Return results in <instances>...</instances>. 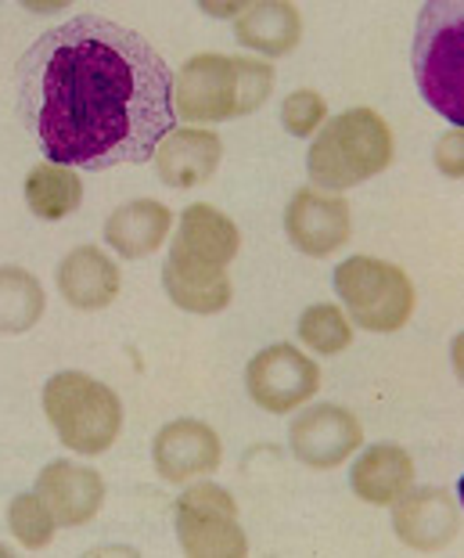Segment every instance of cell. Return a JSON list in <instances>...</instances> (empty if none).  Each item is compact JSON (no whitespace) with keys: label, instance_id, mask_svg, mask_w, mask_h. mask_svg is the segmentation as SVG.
I'll return each mask as SVG.
<instances>
[{"label":"cell","instance_id":"ffe728a7","mask_svg":"<svg viewBox=\"0 0 464 558\" xmlns=\"http://www.w3.org/2000/svg\"><path fill=\"white\" fill-rule=\"evenodd\" d=\"M83 202V181L69 166H33L26 177V206L40 220H65Z\"/></svg>","mask_w":464,"mask_h":558},{"label":"cell","instance_id":"cb8c5ba5","mask_svg":"<svg viewBox=\"0 0 464 558\" xmlns=\"http://www.w3.org/2000/svg\"><path fill=\"white\" fill-rule=\"evenodd\" d=\"M328 120V101L317 90H292L281 105V126L292 137H314L317 126Z\"/></svg>","mask_w":464,"mask_h":558},{"label":"cell","instance_id":"52a82bcc","mask_svg":"<svg viewBox=\"0 0 464 558\" xmlns=\"http://www.w3.org/2000/svg\"><path fill=\"white\" fill-rule=\"evenodd\" d=\"M335 292L350 317L367 331L389 336L400 331L414 314V281L403 267L375 256H350L335 267Z\"/></svg>","mask_w":464,"mask_h":558},{"label":"cell","instance_id":"5bb4252c","mask_svg":"<svg viewBox=\"0 0 464 558\" xmlns=\"http://www.w3.org/2000/svg\"><path fill=\"white\" fill-rule=\"evenodd\" d=\"M37 494L51 508L58 526H87L105 505V480L98 469L80 461H51L37 476Z\"/></svg>","mask_w":464,"mask_h":558},{"label":"cell","instance_id":"2e32d148","mask_svg":"<svg viewBox=\"0 0 464 558\" xmlns=\"http://www.w3.org/2000/svg\"><path fill=\"white\" fill-rule=\"evenodd\" d=\"M119 289L123 278L115 259L98 245H80L58 264V292L73 311H105L115 303Z\"/></svg>","mask_w":464,"mask_h":558},{"label":"cell","instance_id":"6da1fadb","mask_svg":"<svg viewBox=\"0 0 464 558\" xmlns=\"http://www.w3.org/2000/svg\"><path fill=\"white\" fill-rule=\"evenodd\" d=\"M15 101L47 162L76 173L148 162L176 130L170 65L141 33L105 15L40 33L19 58Z\"/></svg>","mask_w":464,"mask_h":558},{"label":"cell","instance_id":"3957f363","mask_svg":"<svg viewBox=\"0 0 464 558\" xmlns=\"http://www.w3.org/2000/svg\"><path fill=\"white\" fill-rule=\"evenodd\" d=\"M273 90V69L245 54H195L173 76V112L184 123H228L256 112Z\"/></svg>","mask_w":464,"mask_h":558},{"label":"cell","instance_id":"30bf717a","mask_svg":"<svg viewBox=\"0 0 464 558\" xmlns=\"http://www.w3.org/2000/svg\"><path fill=\"white\" fill-rule=\"evenodd\" d=\"M364 444V425L353 411L339 403H317L306 408L289 429L292 454L309 469H339Z\"/></svg>","mask_w":464,"mask_h":558},{"label":"cell","instance_id":"8992f818","mask_svg":"<svg viewBox=\"0 0 464 558\" xmlns=\"http://www.w3.org/2000/svg\"><path fill=\"white\" fill-rule=\"evenodd\" d=\"M44 414L73 454H105L123 433V400L98 378L58 372L44 386Z\"/></svg>","mask_w":464,"mask_h":558},{"label":"cell","instance_id":"8fae6325","mask_svg":"<svg viewBox=\"0 0 464 558\" xmlns=\"http://www.w3.org/2000/svg\"><path fill=\"white\" fill-rule=\"evenodd\" d=\"M284 231L289 242L306 256L325 259L339 253L353 234L350 202L342 195H325L317 187H300L284 209Z\"/></svg>","mask_w":464,"mask_h":558},{"label":"cell","instance_id":"277c9868","mask_svg":"<svg viewBox=\"0 0 464 558\" xmlns=\"http://www.w3.org/2000/svg\"><path fill=\"white\" fill-rule=\"evenodd\" d=\"M396 156L392 130L375 109H346L320 126L306 151V173L317 192H350V187L386 173Z\"/></svg>","mask_w":464,"mask_h":558},{"label":"cell","instance_id":"603a6c76","mask_svg":"<svg viewBox=\"0 0 464 558\" xmlns=\"http://www.w3.org/2000/svg\"><path fill=\"white\" fill-rule=\"evenodd\" d=\"M300 339L309 350L325 353V357H335V353L350 350L353 328L339 306L317 303V306H309V311H303V317H300Z\"/></svg>","mask_w":464,"mask_h":558},{"label":"cell","instance_id":"4fadbf2b","mask_svg":"<svg viewBox=\"0 0 464 558\" xmlns=\"http://www.w3.org/2000/svg\"><path fill=\"white\" fill-rule=\"evenodd\" d=\"M396 512H392V530L407 544L411 551H443L457 541L461 533V508L454 494L443 486H425V490H411L400 497Z\"/></svg>","mask_w":464,"mask_h":558},{"label":"cell","instance_id":"44dd1931","mask_svg":"<svg viewBox=\"0 0 464 558\" xmlns=\"http://www.w3.org/2000/svg\"><path fill=\"white\" fill-rule=\"evenodd\" d=\"M47 295L37 275L26 267H0V336H22L44 317Z\"/></svg>","mask_w":464,"mask_h":558},{"label":"cell","instance_id":"7402d4cb","mask_svg":"<svg viewBox=\"0 0 464 558\" xmlns=\"http://www.w3.org/2000/svg\"><path fill=\"white\" fill-rule=\"evenodd\" d=\"M8 530L26 551H40L54 541L58 522L51 515V508L44 505V497L33 490V494H19L8 505Z\"/></svg>","mask_w":464,"mask_h":558},{"label":"cell","instance_id":"ac0fdd59","mask_svg":"<svg viewBox=\"0 0 464 558\" xmlns=\"http://www.w3.org/2000/svg\"><path fill=\"white\" fill-rule=\"evenodd\" d=\"M173 231V213L155 198L123 202L109 220H105V242L123 259H141L159 253L162 242Z\"/></svg>","mask_w":464,"mask_h":558},{"label":"cell","instance_id":"d6986e66","mask_svg":"<svg viewBox=\"0 0 464 558\" xmlns=\"http://www.w3.org/2000/svg\"><path fill=\"white\" fill-rule=\"evenodd\" d=\"M350 483L361 501L389 508L414 486V458L396 444H375L356 458Z\"/></svg>","mask_w":464,"mask_h":558},{"label":"cell","instance_id":"7c38bea8","mask_svg":"<svg viewBox=\"0 0 464 558\" xmlns=\"http://www.w3.org/2000/svg\"><path fill=\"white\" fill-rule=\"evenodd\" d=\"M151 461L166 483H195L220 469L223 444L212 425L198 418H176L155 433Z\"/></svg>","mask_w":464,"mask_h":558},{"label":"cell","instance_id":"5b68a950","mask_svg":"<svg viewBox=\"0 0 464 558\" xmlns=\"http://www.w3.org/2000/svg\"><path fill=\"white\" fill-rule=\"evenodd\" d=\"M414 80L439 116L464 123V4L457 0H432L418 11Z\"/></svg>","mask_w":464,"mask_h":558},{"label":"cell","instance_id":"9c48e42d","mask_svg":"<svg viewBox=\"0 0 464 558\" xmlns=\"http://www.w3.org/2000/svg\"><path fill=\"white\" fill-rule=\"evenodd\" d=\"M245 389L256 408L270 414H289L317 397L320 367L303 350L278 342V347L259 350L245 367Z\"/></svg>","mask_w":464,"mask_h":558},{"label":"cell","instance_id":"484cf974","mask_svg":"<svg viewBox=\"0 0 464 558\" xmlns=\"http://www.w3.org/2000/svg\"><path fill=\"white\" fill-rule=\"evenodd\" d=\"M206 15H220V19H237L245 11V4H202Z\"/></svg>","mask_w":464,"mask_h":558},{"label":"cell","instance_id":"7a4b0ae2","mask_svg":"<svg viewBox=\"0 0 464 558\" xmlns=\"http://www.w3.org/2000/svg\"><path fill=\"white\" fill-rule=\"evenodd\" d=\"M242 248L237 223L209 202H195L181 213L173 248L162 264V289L187 314H220L231 306L228 264Z\"/></svg>","mask_w":464,"mask_h":558},{"label":"cell","instance_id":"d4e9b609","mask_svg":"<svg viewBox=\"0 0 464 558\" xmlns=\"http://www.w3.org/2000/svg\"><path fill=\"white\" fill-rule=\"evenodd\" d=\"M432 159H436L439 170H443V177H454V181H461V177H464V130L461 126H454L450 134L439 137Z\"/></svg>","mask_w":464,"mask_h":558},{"label":"cell","instance_id":"e0dca14e","mask_svg":"<svg viewBox=\"0 0 464 558\" xmlns=\"http://www.w3.org/2000/svg\"><path fill=\"white\" fill-rule=\"evenodd\" d=\"M234 37L256 54L284 58L303 40V15L289 0H256L234 19Z\"/></svg>","mask_w":464,"mask_h":558},{"label":"cell","instance_id":"ba28073f","mask_svg":"<svg viewBox=\"0 0 464 558\" xmlns=\"http://www.w3.org/2000/svg\"><path fill=\"white\" fill-rule=\"evenodd\" d=\"M176 537L192 558H245L248 537L237 526L234 497L217 483H195L176 497Z\"/></svg>","mask_w":464,"mask_h":558},{"label":"cell","instance_id":"9a60e30c","mask_svg":"<svg viewBox=\"0 0 464 558\" xmlns=\"http://www.w3.org/2000/svg\"><path fill=\"white\" fill-rule=\"evenodd\" d=\"M151 159L162 184L192 192V187L212 181V173H217L223 159V141L206 126H176L173 134L159 141Z\"/></svg>","mask_w":464,"mask_h":558}]
</instances>
